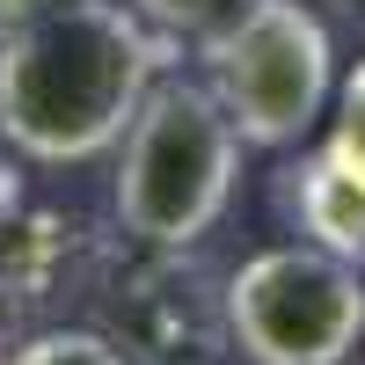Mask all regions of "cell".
Returning <instances> with one entry per match:
<instances>
[{"label":"cell","mask_w":365,"mask_h":365,"mask_svg":"<svg viewBox=\"0 0 365 365\" xmlns=\"http://www.w3.org/2000/svg\"><path fill=\"white\" fill-rule=\"evenodd\" d=\"M227 329L249 365H344L365 336V278L322 241L263 249L227 278Z\"/></svg>","instance_id":"277c9868"},{"label":"cell","mask_w":365,"mask_h":365,"mask_svg":"<svg viewBox=\"0 0 365 365\" xmlns=\"http://www.w3.org/2000/svg\"><path fill=\"white\" fill-rule=\"evenodd\" d=\"M15 212H22V168H15L8 154H0V227H8Z\"/></svg>","instance_id":"7c38bea8"},{"label":"cell","mask_w":365,"mask_h":365,"mask_svg":"<svg viewBox=\"0 0 365 365\" xmlns=\"http://www.w3.org/2000/svg\"><path fill=\"white\" fill-rule=\"evenodd\" d=\"M132 8L154 22V29H168V37H220V29L249 8V0H132Z\"/></svg>","instance_id":"9c48e42d"},{"label":"cell","mask_w":365,"mask_h":365,"mask_svg":"<svg viewBox=\"0 0 365 365\" xmlns=\"http://www.w3.org/2000/svg\"><path fill=\"white\" fill-rule=\"evenodd\" d=\"M51 8H73V0H0V29H15V22H37Z\"/></svg>","instance_id":"8fae6325"},{"label":"cell","mask_w":365,"mask_h":365,"mask_svg":"<svg viewBox=\"0 0 365 365\" xmlns=\"http://www.w3.org/2000/svg\"><path fill=\"white\" fill-rule=\"evenodd\" d=\"M205 73L249 146L307 139L336 103V44L307 0H249L220 37H205Z\"/></svg>","instance_id":"3957f363"},{"label":"cell","mask_w":365,"mask_h":365,"mask_svg":"<svg viewBox=\"0 0 365 365\" xmlns=\"http://www.w3.org/2000/svg\"><path fill=\"white\" fill-rule=\"evenodd\" d=\"M81 256V220H58V212H15L0 227V299L8 307H44V299L66 292Z\"/></svg>","instance_id":"8992f818"},{"label":"cell","mask_w":365,"mask_h":365,"mask_svg":"<svg viewBox=\"0 0 365 365\" xmlns=\"http://www.w3.org/2000/svg\"><path fill=\"white\" fill-rule=\"evenodd\" d=\"M103 307H110V336L132 351V365H212L220 358V336L234 344L227 299L212 314L197 278H182L168 263V249H146V263H132L125 278H110Z\"/></svg>","instance_id":"5b68a950"},{"label":"cell","mask_w":365,"mask_h":365,"mask_svg":"<svg viewBox=\"0 0 365 365\" xmlns=\"http://www.w3.org/2000/svg\"><path fill=\"white\" fill-rule=\"evenodd\" d=\"M344 8H351V15H365V0H344Z\"/></svg>","instance_id":"5bb4252c"},{"label":"cell","mask_w":365,"mask_h":365,"mask_svg":"<svg viewBox=\"0 0 365 365\" xmlns=\"http://www.w3.org/2000/svg\"><path fill=\"white\" fill-rule=\"evenodd\" d=\"M168 66V29L125 0H73L0 29V139L73 168L125 146L146 88Z\"/></svg>","instance_id":"6da1fadb"},{"label":"cell","mask_w":365,"mask_h":365,"mask_svg":"<svg viewBox=\"0 0 365 365\" xmlns=\"http://www.w3.org/2000/svg\"><path fill=\"white\" fill-rule=\"evenodd\" d=\"M0 365H8V329H0Z\"/></svg>","instance_id":"4fadbf2b"},{"label":"cell","mask_w":365,"mask_h":365,"mask_svg":"<svg viewBox=\"0 0 365 365\" xmlns=\"http://www.w3.org/2000/svg\"><path fill=\"white\" fill-rule=\"evenodd\" d=\"M8 365H132V351L110 329H37L8 351Z\"/></svg>","instance_id":"ba28073f"},{"label":"cell","mask_w":365,"mask_h":365,"mask_svg":"<svg viewBox=\"0 0 365 365\" xmlns=\"http://www.w3.org/2000/svg\"><path fill=\"white\" fill-rule=\"evenodd\" d=\"M329 154H336L358 182H365V58H358V73L336 88V125H329Z\"/></svg>","instance_id":"30bf717a"},{"label":"cell","mask_w":365,"mask_h":365,"mask_svg":"<svg viewBox=\"0 0 365 365\" xmlns=\"http://www.w3.org/2000/svg\"><path fill=\"white\" fill-rule=\"evenodd\" d=\"M241 146L249 139L212 96V81H154L117 154V227L139 249L182 256L220 227L241 175Z\"/></svg>","instance_id":"7a4b0ae2"},{"label":"cell","mask_w":365,"mask_h":365,"mask_svg":"<svg viewBox=\"0 0 365 365\" xmlns=\"http://www.w3.org/2000/svg\"><path fill=\"white\" fill-rule=\"evenodd\" d=\"M285 212L299 220V234L322 241V249H336L351 263H365V182L329 154H307L292 175H285Z\"/></svg>","instance_id":"52a82bcc"}]
</instances>
